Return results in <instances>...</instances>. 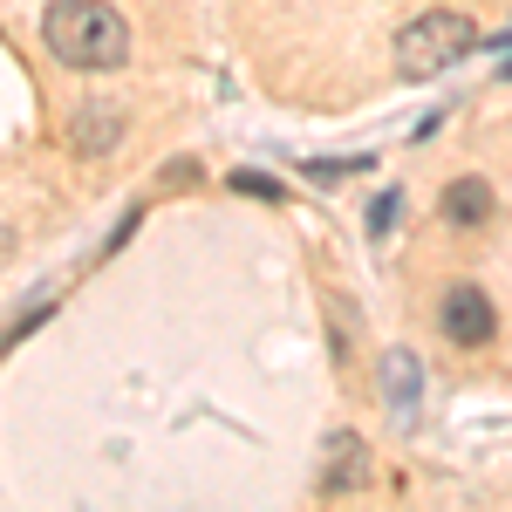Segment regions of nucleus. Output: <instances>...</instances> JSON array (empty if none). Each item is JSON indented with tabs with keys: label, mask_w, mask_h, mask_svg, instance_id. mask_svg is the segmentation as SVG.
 Instances as JSON below:
<instances>
[{
	"label": "nucleus",
	"mask_w": 512,
	"mask_h": 512,
	"mask_svg": "<svg viewBox=\"0 0 512 512\" xmlns=\"http://www.w3.org/2000/svg\"><path fill=\"white\" fill-rule=\"evenodd\" d=\"M396 212H403V198H396V192H383V198H376V205H369V233L383 239V233H390V226H396Z\"/></svg>",
	"instance_id": "1a4fd4ad"
},
{
	"label": "nucleus",
	"mask_w": 512,
	"mask_h": 512,
	"mask_svg": "<svg viewBox=\"0 0 512 512\" xmlns=\"http://www.w3.org/2000/svg\"><path fill=\"white\" fill-rule=\"evenodd\" d=\"M376 390H383V410H390L396 424H410L417 403H424V362H417L410 349H390L383 369H376Z\"/></svg>",
	"instance_id": "20e7f679"
},
{
	"label": "nucleus",
	"mask_w": 512,
	"mask_h": 512,
	"mask_svg": "<svg viewBox=\"0 0 512 512\" xmlns=\"http://www.w3.org/2000/svg\"><path fill=\"white\" fill-rule=\"evenodd\" d=\"M41 41L62 69H123L130 62V28L110 0H55Z\"/></svg>",
	"instance_id": "f257e3e1"
},
{
	"label": "nucleus",
	"mask_w": 512,
	"mask_h": 512,
	"mask_svg": "<svg viewBox=\"0 0 512 512\" xmlns=\"http://www.w3.org/2000/svg\"><path fill=\"white\" fill-rule=\"evenodd\" d=\"M362 472H369L362 437H355V431L328 437V472H321V492H349V485H362Z\"/></svg>",
	"instance_id": "423d86ee"
},
{
	"label": "nucleus",
	"mask_w": 512,
	"mask_h": 512,
	"mask_svg": "<svg viewBox=\"0 0 512 512\" xmlns=\"http://www.w3.org/2000/svg\"><path fill=\"white\" fill-rule=\"evenodd\" d=\"M444 219H451V226H485V219H492V185H485V178H458V185L444 192Z\"/></svg>",
	"instance_id": "0eeeda50"
},
{
	"label": "nucleus",
	"mask_w": 512,
	"mask_h": 512,
	"mask_svg": "<svg viewBox=\"0 0 512 512\" xmlns=\"http://www.w3.org/2000/svg\"><path fill=\"white\" fill-rule=\"evenodd\" d=\"M444 335H451L458 349H485V342L499 335V315H492L485 287H472V280H458V287L444 294Z\"/></svg>",
	"instance_id": "7ed1b4c3"
},
{
	"label": "nucleus",
	"mask_w": 512,
	"mask_h": 512,
	"mask_svg": "<svg viewBox=\"0 0 512 512\" xmlns=\"http://www.w3.org/2000/svg\"><path fill=\"white\" fill-rule=\"evenodd\" d=\"M506 76H512V55H506Z\"/></svg>",
	"instance_id": "f8f14e48"
},
{
	"label": "nucleus",
	"mask_w": 512,
	"mask_h": 512,
	"mask_svg": "<svg viewBox=\"0 0 512 512\" xmlns=\"http://www.w3.org/2000/svg\"><path fill=\"white\" fill-rule=\"evenodd\" d=\"M7 253H14V233H7V226H0V267H7Z\"/></svg>",
	"instance_id": "9b49d317"
},
{
	"label": "nucleus",
	"mask_w": 512,
	"mask_h": 512,
	"mask_svg": "<svg viewBox=\"0 0 512 512\" xmlns=\"http://www.w3.org/2000/svg\"><path fill=\"white\" fill-rule=\"evenodd\" d=\"M472 41H478V28L465 21V14L431 7V14H417V21L396 35V69H403V76H444Z\"/></svg>",
	"instance_id": "f03ea898"
},
{
	"label": "nucleus",
	"mask_w": 512,
	"mask_h": 512,
	"mask_svg": "<svg viewBox=\"0 0 512 512\" xmlns=\"http://www.w3.org/2000/svg\"><path fill=\"white\" fill-rule=\"evenodd\" d=\"M233 192H246V198H267V205H274V198H280V185L267 178V171H233Z\"/></svg>",
	"instance_id": "6e6552de"
},
{
	"label": "nucleus",
	"mask_w": 512,
	"mask_h": 512,
	"mask_svg": "<svg viewBox=\"0 0 512 512\" xmlns=\"http://www.w3.org/2000/svg\"><path fill=\"white\" fill-rule=\"evenodd\" d=\"M117 137H123V117L110 110V103H89V110H76V117H69V144H76L82 158L117 151Z\"/></svg>",
	"instance_id": "39448f33"
},
{
	"label": "nucleus",
	"mask_w": 512,
	"mask_h": 512,
	"mask_svg": "<svg viewBox=\"0 0 512 512\" xmlns=\"http://www.w3.org/2000/svg\"><path fill=\"white\" fill-rule=\"evenodd\" d=\"M362 164H369V158H355V164L321 158V164H308V178H315V185H342V178H349V171H362Z\"/></svg>",
	"instance_id": "9d476101"
}]
</instances>
